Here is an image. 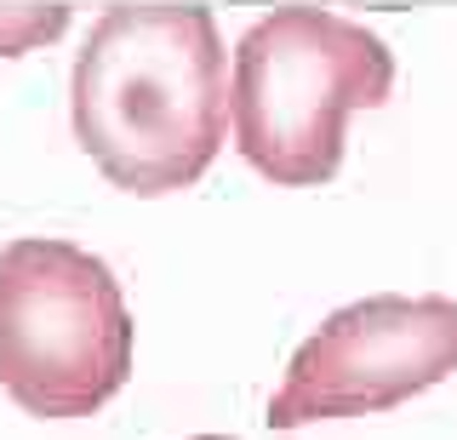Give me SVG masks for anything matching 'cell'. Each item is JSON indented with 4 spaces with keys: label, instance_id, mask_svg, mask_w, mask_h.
I'll use <instances>...</instances> for the list:
<instances>
[{
    "label": "cell",
    "instance_id": "cell-5",
    "mask_svg": "<svg viewBox=\"0 0 457 440\" xmlns=\"http://www.w3.org/2000/svg\"><path fill=\"white\" fill-rule=\"evenodd\" d=\"M63 29H69V6H57V0H6L0 6V58L52 46Z\"/></svg>",
    "mask_w": 457,
    "mask_h": 440
},
{
    "label": "cell",
    "instance_id": "cell-2",
    "mask_svg": "<svg viewBox=\"0 0 457 440\" xmlns=\"http://www.w3.org/2000/svg\"><path fill=\"white\" fill-rule=\"evenodd\" d=\"M395 92V52L326 6H275L240 35L228 69V132L252 172L280 189L332 183L343 120Z\"/></svg>",
    "mask_w": 457,
    "mask_h": 440
},
{
    "label": "cell",
    "instance_id": "cell-3",
    "mask_svg": "<svg viewBox=\"0 0 457 440\" xmlns=\"http://www.w3.org/2000/svg\"><path fill=\"white\" fill-rule=\"evenodd\" d=\"M132 378V309L97 252L23 235L0 252V389L29 418H92Z\"/></svg>",
    "mask_w": 457,
    "mask_h": 440
},
{
    "label": "cell",
    "instance_id": "cell-4",
    "mask_svg": "<svg viewBox=\"0 0 457 440\" xmlns=\"http://www.w3.org/2000/svg\"><path fill=\"white\" fill-rule=\"evenodd\" d=\"M457 372V297L378 292L343 303L297 344L280 389L269 394V429H303L320 418H366Z\"/></svg>",
    "mask_w": 457,
    "mask_h": 440
},
{
    "label": "cell",
    "instance_id": "cell-1",
    "mask_svg": "<svg viewBox=\"0 0 457 440\" xmlns=\"http://www.w3.org/2000/svg\"><path fill=\"white\" fill-rule=\"evenodd\" d=\"M69 120L114 189H189L228 132V52L212 6H109L75 58Z\"/></svg>",
    "mask_w": 457,
    "mask_h": 440
},
{
    "label": "cell",
    "instance_id": "cell-6",
    "mask_svg": "<svg viewBox=\"0 0 457 440\" xmlns=\"http://www.w3.org/2000/svg\"><path fill=\"white\" fill-rule=\"evenodd\" d=\"M195 440H235V435H195Z\"/></svg>",
    "mask_w": 457,
    "mask_h": 440
}]
</instances>
